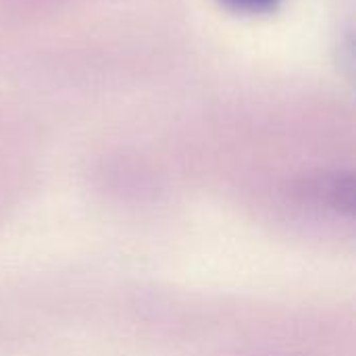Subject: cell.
<instances>
[{
  "label": "cell",
  "mask_w": 356,
  "mask_h": 356,
  "mask_svg": "<svg viewBox=\"0 0 356 356\" xmlns=\"http://www.w3.org/2000/svg\"><path fill=\"white\" fill-rule=\"evenodd\" d=\"M309 196L330 211H336L338 215H350L353 213V196H355V184L353 175L348 173H327L319 175L309 184Z\"/></svg>",
  "instance_id": "obj_1"
},
{
  "label": "cell",
  "mask_w": 356,
  "mask_h": 356,
  "mask_svg": "<svg viewBox=\"0 0 356 356\" xmlns=\"http://www.w3.org/2000/svg\"><path fill=\"white\" fill-rule=\"evenodd\" d=\"M227 8L236 13H246V15H265L273 13L282 0H221Z\"/></svg>",
  "instance_id": "obj_2"
}]
</instances>
